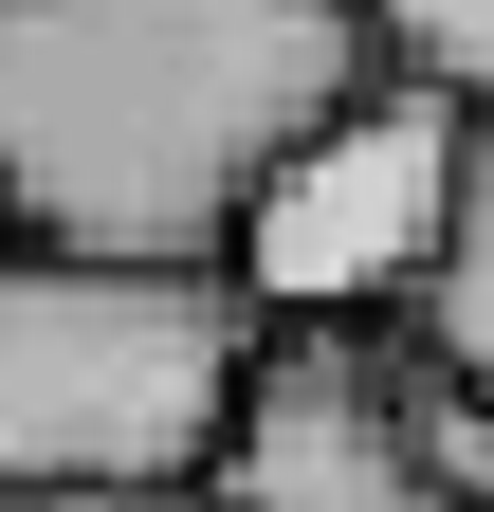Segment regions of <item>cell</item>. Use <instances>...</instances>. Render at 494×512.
Here are the masks:
<instances>
[{
  "mask_svg": "<svg viewBox=\"0 0 494 512\" xmlns=\"http://www.w3.org/2000/svg\"><path fill=\"white\" fill-rule=\"evenodd\" d=\"M366 74L385 0H0V202L55 256H238Z\"/></svg>",
  "mask_w": 494,
  "mask_h": 512,
  "instance_id": "cell-1",
  "label": "cell"
},
{
  "mask_svg": "<svg viewBox=\"0 0 494 512\" xmlns=\"http://www.w3.org/2000/svg\"><path fill=\"white\" fill-rule=\"evenodd\" d=\"M275 311L238 256L0 238V494H202Z\"/></svg>",
  "mask_w": 494,
  "mask_h": 512,
  "instance_id": "cell-2",
  "label": "cell"
},
{
  "mask_svg": "<svg viewBox=\"0 0 494 512\" xmlns=\"http://www.w3.org/2000/svg\"><path fill=\"white\" fill-rule=\"evenodd\" d=\"M458 128H476L458 74H366L312 147L257 183L238 293H257L275 330H293V311H385V330H403L421 256H440V202H458Z\"/></svg>",
  "mask_w": 494,
  "mask_h": 512,
  "instance_id": "cell-3",
  "label": "cell"
},
{
  "mask_svg": "<svg viewBox=\"0 0 494 512\" xmlns=\"http://www.w3.org/2000/svg\"><path fill=\"white\" fill-rule=\"evenodd\" d=\"M220 512H458L421 439V348L385 311H293L220 421Z\"/></svg>",
  "mask_w": 494,
  "mask_h": 512,
  "instance_id": "cell-4",
  "label": "cell"
},
{
  "mask_svg": "<svg viewBox=\"0 0 494 512\" xmlns=\"http://www.w3.org/2000/svg\"><path fill=\"white\" fill-rule=\"evenodd\" d=\"M403 348L458 366V384H494V92H476V128H458V202H440L421 293H403Z\"/></svg>",
  "mask_w": 494,
  "mask_h": 512,
  "instance_id": "cell-5",
  "label": "cell"
},
{
  "mask_svg": "<svg viewBox=\"0 0 494 512\" xmlns=\"http://www.w3.org/2000/svg\"><path fill=\"white\" fill-rule=\"evenodd\" d=\"M385 55H403V74L494 92V0H385Z\"/></svg>",
  "mask_w": 494,
  "mask_h": 512,
  "instance_id": "cell-6",
  "label": "cell"
},
{
  "mask_svg": "<svg viewBox=\"0 0 494 512\" xmlns=\"http://www.w3.org/2000/svg\"><path fill=\"white\" fill-rule=\"evenodd\" d=\"M421 439H440V494H458V512H494V384L421 366Z\"/></svg>",
  "mask_w": 494,
  "mask_h": 512,
  "instance_id": "cell-7",
  "label": "cell"
},
{
  "mask_svg": "<svg viewBox=\"0 0 494 512\" xmlns=\"http://www.w3.org/2000/svg\"><path fill=\"white\" fill-rule=\"evenodd\" d=\"M0 512H220V494H0Z\"/></svg>",
  "mask_w": 494,
  "mask_h": 512,
  "instance_id": "cell-8",
  "label": "cell"
},
{
  "mask_svg": "<svg viewBox=\"0 0 494 512\" xmlns=\"http://www.w3.org/2000/svg\"><path fill=\"white\" fill-rule=\"evenodd\" d=\"M0 238H19V202H0Z\"/></svg>",
  "mask_w": 494,
  "mask_h": 512,
  "instance_id": "cell-9",
  "label": "cell"
}]
</instances>
